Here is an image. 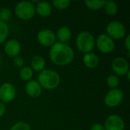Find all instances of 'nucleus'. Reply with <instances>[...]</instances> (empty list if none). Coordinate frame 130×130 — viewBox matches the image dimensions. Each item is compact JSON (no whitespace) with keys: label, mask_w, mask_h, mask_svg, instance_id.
<instances>
[{"label":"nucleus","mask_w":130,"mask_h":130,"mask_svg":"<svg viewBox=\"0 0 130 130\" xmlns=\"http://www.w3.org/2000/svg\"><path fill=\"white\" fill-rule=\"evenodd\" d=\"M49 56L50 60L57 66L70 64L75 58V53L68 43L56 42L50 49Z\"/></svg>","instance_id":"f257e3e1"},{"label":"nucleus","mask_w":130,"mask_h":130,"mask_svg":"<svg viewBox=\"0 0 130 130\" xmlns=\"http://www.w3.org/2000/svg\"><path fill=\"white\" fill-rule=\"evenodd\" d=\"M61 78L59 74L52 69H43L39 72L37 82L42 88L46 90H53L60 84Z\"/></svg>","instance_id":"f03ea898"},{"label":"nucleus","mask_w":130,"mask_h":130,"mask_svg":"<svg viewBox=\"0 0 130 130\" xmlns=\"http://www.w3.org/2000/svg\"><path fill=\"white\" fill-rule=\"evenodd\" d=\"M76 46L78 50L85 54L91 53L95 46L94 37L88 31H82L77 35Z\"/></svg>","instance_id":"7ed1b4c3"},{"label":"nucleus","mask_w":130,"mask_h":130,"mask_svg":"<svg viewBox=\"0 0 130 130\" xmlns=\"http://www.w3.org/2000/svg\"><path fill=\"white\" fill-rule=\"evenodd\" d=\"M14 12L18 18L21 20L27 21L31 19L35 14V5L31 2L22 1L14 7Z\"/></svg>","instance_id":"20e7f679"},{"label":"nucleus","mask_w":130,"mask_h":130,"mask_svg":"<svg viewBox=\"0 0 130 130\" xmlns=\"http://www.w3.org/2000/svg\"><path fill=\"white\" fill-rule=\"evenodd\" d=\"M107 34L110 37L114 40L123 39L126 36V30L123 23L118 21H112L106 27Z\"/></svg>","instance_id":"39448f33"},{"label":"nucleus","mask_w":130,"mask_h":130,"mask_svg":"<svg viewBox=\"0 0 130 130\" xmlns=\"http://www.w3.org/2000/svg\"><path fill=\"white\" fill-rule=\"evenodd\" d=\"M95 45L102 53H110L115 50L114 40L106 34H102L98 37Z\"/></svg>","instance_id":"423d86ee"},{"label":"nucleus","mask_w":130,"mask_h":130,"mask_svg":"<svg viewBox=\"0 0 130 130\" xmlns=\"http://www.w3.org/2000/svg\"><path fill=\"white\" fill-rule=\"evenodd\" d=\"M124 98V94L122 90L119 88L111 89L105 95L104 102L108 107H115L118 106L123 101Z\"/></svg>","instance_id":"0eeeda50"},{"label":"nucleus","mask_w":130,"mask_h":130,"mask_svg":"<svg viewBox=\"0 0 130 130\" xmlns=\"http://www.w3.org/2000/svg\"><path fill=\"white\" fill-rule=\"evenodd\" d=\"M111 68L117 76L126 75L129 71V64L127 59L123 57H116L111 63Z\"/></svg>","instance_id":"6e6552de"},{"label":"nucleus","mask_w":130,"mask_h":130,"mask_svg":"<svg viewBox=\"0 0 130 130\" xmlns=\"http://www.w3.org/2000/svg\"><path fill=\"white\" fill-rule=\"evenodd\" d=\"M37 41L40 44L44 46H52L56 41L55 33L50 29L40 30L37 36Z\"/></svg>","instance_id":"1a4fd4ad"},{"label":"nucleus","mask_w":130,"mask_h":130,"mask_svg":"<svg viewBox=\"0 0 130 130\" xmlns=\"http://www.w3.org/2000/svg\"><path fill=\"white\" fill-rule=\"evenodd\" d=\"M16 96L14 86L9 82H5L0 86V101L5 103L12 101Z\"/></svg>","instance_id":"9d476101"},{"label":"nucleus","mask_w":130,"mask_h":130,"mask_svg":"<svg viewBox=\"0 0 130 130\" xmlns=\"http://www.w3.org/2000/svg\"><path fill=\"white\" fill-rule=\"evenodd\" d=\"M104 126L105 130H124L125 122L120 116L112 114L106 119Z\"/></svg>","instance_id":"9b49d317"},{"label":"nucleus","mask_w":130,"mask_h":130,"mask_svg":"<svg viewBox=\"0 0 130 130\" xmlns=\"http://www.w3.org/2000/svg\"><path fill=\"white\" fill-rule=\"evenodd\" d=\"M21 50V44L19 41L14 39H11L8 40L4 46V50L5 54L9 57H16L20 54Z\"/></svg>","instance_id":"f8f14e48"},{"label":"nucleus","mask_w":130,"mask_h":130,"mask_svg":"<svg viewBox=\"0 0 130 130\" xmlns=\"http://www.w3.org/2000/svg\"><path fill=\"white\" fill-rule=\"evenodd\" d=\"M25 91L27 95L30 98H38L42 93V88L37 81L30 80L27 82L25 86Z\"/></svg>","instance_id":"ddd939ff"},{"label":"nucleus","mask_w":130,"mask_h":130,"mask_svg":"<svg viewBox=\"0 0 130 130\" xmlns=\"http://www.w3.org/2000/svg\"><path fill=\"white\" fill-rule=\"evenodd\" d=\"M35 12L40 17H48L52 13V6L48 2H39L35 5Z\"/></svg>","instance_id":"4468645a"},{"label":"nucleus","mask_w":130,"mask_h":130,"mask_svg":"<svg viewBox=\"0 0 130 130\" xmlns=\"http://www.w3.org/2000/svg\"><path fill=\"white\" fill-rule=\"evenodd\" d=\"M72 35V30L69 27L62 26L57 30L56 37L59 40V42L67 43V42H69L71 40Z\"/></svg>","instance_id":"2eb2a0df"},{"label":"nucleus","mask_w":130,"mask_h":130,"mask_svg":"<svg viewBox=\"0 0 130 130\" xmlns=\"http://www.w3.org/2000/svg\"><path fill=\"white\" fill-rule=\"evenodd\" d=\"M83 63L88 69H94L98 67L100 62L99 57L93 53H88L83 56Z\"/></svg>","instance_id":"dca6fc26"},{"label":"nucleus","mask_w":130,"mask_h":130,"mask_svg":"<svg viewBox=\"0 0 130 130\" xmlns=\"http://www.w3.org/2000/svg\"><path fill=\"white\" fill-rule=\"evenodd\" d=\"M45 66H46L45 59L40 56H35L34 57L32 58L30 61V67L32 69V70L40 72L43 69H45Z\"/></svg>","instance_id":"f3484780"},{"label":"nucleus","mask_w":130,"mask_h":130,"mask_svg":"<svg viewBox=\"0 0 130 130\" xmlns=\"http://www.w3.org/2000/svg\"><path fill=\"white\" fill-rule=\"evenodd\" d=\"M104 8V11L107 14H108L110 16H113L117 14L118 5L114 1H106Z\"/></svg>","instance_id":"a211bd4d"},{"label":"nucleus","mask_w":130,"mask_h":130,"mask_svg":"<svg viewBox=\"0 0 130 130\" xmlns=\"http://www.w3.org/2000/svg\"><path fill=\"white\" fill-rule=\"evenodd\" d=\"M21 78L24 81V82H29L32 80L33 75H34V72L30 66H23L19 72Z\"/></svg>","instance_id":"6ab92c4d"},{"label":"nucleus","mask_w":130,"mask_h":130,"mask_svg":"<svg viewBox=\"0 0 130 130\" xmlns=\"http://www.w3.org/2000/svg\"><path fill=\"white\" fill-rule=\"evenodd\" d=\"M105 2L106 1H102V0H94V1L86 0L85 1V5L87 8L91 10H99L104 8Z\"/></svg>","instance_id":"aec40b11"},{"label":"nucleus","mask_w":130,"mask_h":130,"mask_svg":"<svg viewBox=\"0 0 130 130\" xmlns=\"http://www.w3.org/2000/svg\"><path fill=\"white\" fill-rule=\"evenodd\" d=\"M9 34L8 25L2 21H0V44L4 43Z\"/></svg>","instance_id":"412c9836"},{"label":"nucleus","mask_w":130,"mask_h":130,"mask_svg":"<svg viewBox=\"0 0 130 130\" xmlns=\"http://www.w3.org/2000/svg\"><path fill=\"white\" fill-rule=\"evenodd\" d=\"M120 84V79L116 75H110L107 78V85L111 89L117 88V86Z\"/></svg>","instance_id":"4be33fe9"},{"label":"nucleus","mask_w":130,"mask_h":130,"mask_svg":"<svg viewBox=\"0 0 130 130\" xmlns=\"http://www.w3.org/2000/svg\"><path fill=\"white\" fill-rule=\"evenodd\" d=\"M52 3L56 8L59 10H64L69 7L71 2L69 0H54Z\"/></svg>","instance_id":"5701e85b"},{"label":"nucleus","mask_w":130,"mask_h":130,"mask_svg":"<svg viewBox=\"0 0 130 130\" xmlns=\"http://www.w3.org/2000/svg\"><path fill=\"white\" fill-rule=\"evenodd\" d=\"M12 13L10 9L7 8H4L2 10H0V21L5 22L9 21L11 18Z\"/></svg>","instance_id":"b1692460"},{"label":"nucleus","mask_w":130,"mask_h":130,"mask_svg":"<svg viewBox=\"0 0 130 130\" xmlns=\"http://www.w3.org/2000/svg\"><path fill=\"white\" fill-rule=\"evenodd\" d=\"M10 130H31V127L26 122L21 121L14 123L11 127Z\"/></svg>","instance_id":"393cba45"},{"label":"nucleus","mask_w":130,"mask_h":130,"mask_svg":"<svg viewBox=\"0 0 130 130\" xmlns=\"http://www.w3.org/2000/svg\"><path fill=\"white\" fill-rule=\"evenodd\" d=\"M24 59L21 56H16L14 58V60H13V64L14 65V66H16L17 68H22L24 66Z\"/></svg>","instance_id":"a878e982"},{"label":"nucleus","mask_w":130,"mask_h":130,"mask_svg":"<svg viewBox=\"0 0 130 130\" xmlns=\"http://www.w3.org/2000/svg\"><path fill=\"white\" fill-rule=\"evenodd\" d=\"M91 130H105L104 125L101 123H94L91 126Z\"/></svg>","instance_id":"bb28decb"},{"label":"nucleus","mask_w":130,"mask_h":130,"mask_svg":"<svg viewBox=\"0 0 130 130\" xmlns=\"http://www.w3.org/2000/svg\"><path fill=\"white\" fill-rule=\"evenodd\" d=\"M125 47L126 49L127 50L128 53H129L130 50V35L128 34L126 37V39H125Z\"/></svg>","instance_id":"cd10ccee"},{"label":"nucleus","mask_w":130,"mask_h":130,"mask_svg":"<svg viewBox=\"0 0 130 130\" xmlns=\"http://www.w3.org/2000/svg\"><path fill=\"white\" fill-rule=\"evenodd\" d=\"M5 110H6V107H5V104L0 101V117H2L5 114Z\"/></svg>","instance_id":"c85d7f7f"},{"label":"nucleus","mask_w":130,"mask_h":130,"mask_svg":"<svg viewBox=\"0 0 130 130\" xmlns=\"http://www.w3.org/2000/svg\"><path fill=\"white\" fill-rule=\"evenodd\" d=\"M1 62H2V59H1V57H0V63H1Z\"/></svg>","instance_id":"c756f323"}]
</instances>
